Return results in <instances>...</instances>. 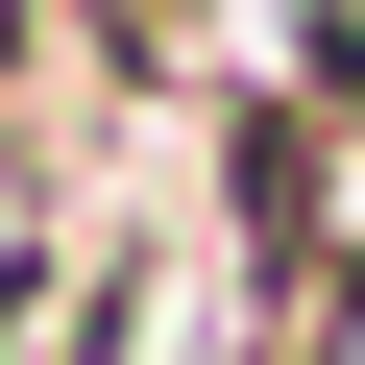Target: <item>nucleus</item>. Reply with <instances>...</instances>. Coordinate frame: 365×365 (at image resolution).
<instances>
[{"mask_svg":"<svg viewBox=\"0 0 365 365\" xmlns=\"http://www.w3.org/2000/svg\"><path fill=\"white\" fill-rule=\"evenodd\" d=\"M25 49H73V0H0V73H25Z\"/></svg>","mask_w":365,"mask_h":365,"instance_id":"obj_1","label":"nucleus"}]
</instances>
